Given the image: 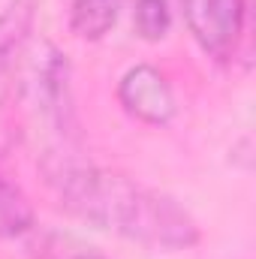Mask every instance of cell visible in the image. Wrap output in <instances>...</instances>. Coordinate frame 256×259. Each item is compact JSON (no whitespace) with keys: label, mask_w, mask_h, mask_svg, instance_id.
<instances>
[{"label":"cell","mask_w":256,"mask_h":259,"mask_svg":"<svg viewBox=\"0 0 256 259\" xmlns=\"http://www.w3.org/2000/svg\"><path fill=\"white\" fill-rule=\"evenodd\" d=\"M184 18L199 49L217 61L238 52L244 36V0H184Z\"/></svg>","instance_id":"cell-2"},{"label":"cell","mask_w":256,"mask_h":259,"mask_svg":"<svg viewBox=\"0 0 256 259\" xmlns=\"http://www.w3.org/2000/svg\"><path fill=\"white\" fill-rule=\"evenodd\" d=\"M169 24H172V12L166 0H136L133 27L145 42H160L169 33Z\"/></svg>","instance_id":"cell-8"},{"label":"cell","mask_w":256,"mask_h":259,"mask_svg":"<svg viewBox=\"0 0 256 259\" xmlns=\"http://www.w3.org/2000/svg\"><path fill=\"white\" fill-rule=\"evenodd\" d=\"M33 226V205L27 193L0 178V238H18Z\"/></svg>","instance_id":"cell-7"},{"label":"cell","mask_w":256,"mask_h":259,"mask_svg":"<svg viewBox=\"0 0 256 259\" xmlns=\"http://www.w3.org/2000/svg\"><path fill=\"white\" fill-rule=\"evenodd\" d=\"M33 72H36L33 75L36 112L58 133H69V127L75 124V112H72V88H69L66 55H61L55 46H46Z\"/></svg>","instance_id":"cell-5"},{"label":"cell","mask_w":256,"mask_h":259,"mask_svg":"<svg viewBox=\"0 0 256 259\" xmlns=\"http://www.w3.org/2000/svg\"><path fill=\"white\" fill-rule=\"evenodd\" d=\"M75 259H103V256H97V253H81V256H75Z\"/></svg>","instance_id":"cell-9"},{"label":"cell","mask_w":256,"mask_h":259,"mask_svg":"<svg viewBox=\"0 0 256 259\" xmlns=\"http://www.w3.org/2000/svg\"><path fill=\"white\" fill-rule=\"evenodd\" d=\"M36 3L33 0H12L0 12V154L9 148V100L15 94L18 66L24 58L30 30H33Z\"/></svg>","instance_id":"cell-3"},{"label":"cell","mask_w":256,"mask_h":259,"mask_svg":"<svg viewBox=\"0 0 256 259\" xmlns=\"http://www.w3.org/2000/svg\"><path fill=\"white\" fill-rule=\"evenodd\" d=\"M42 169L61 208L94 229L157 250H190L199 244V223L184 205L136 184L124 172L69 160H46Z\"/></svg>","instance_id":"cell-1"},{"label":"cell","mask_w":256,"mask_h":259,"mask_svg":"<svg viewBox=\"0 0 256 259\" xmlns=\"http://www.w3.org/2000/svg\"><path fill=\"white\" fill-rule=\"evenodd\" d=\"M118 12H121V0H72L69 30L78 39L97 42L115 27Z\"/></svg>","instance_id":"cell-6"},{"label":"cell","mask_w":256,"mask_h":259,"mask_svg":"<svg viewBox=\"0 0 256 259\" xmlns=\"http://www.w3.org/2000/svg\"><path fill=\"white\" fill-rule=\"evenodd\" d=\"M118 103L130 118L148 127H166L175 118V94L169 78L151 64L130 66L118 81Z\"/></svg>","instance_id":"cell-4"}]
</instances>
